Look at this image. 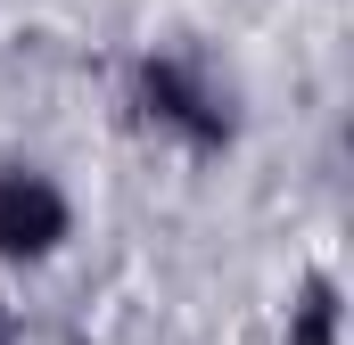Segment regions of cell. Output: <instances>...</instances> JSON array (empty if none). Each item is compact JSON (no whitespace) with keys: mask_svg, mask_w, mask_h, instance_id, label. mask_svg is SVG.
Instances as JSON below:
<instances>
[{"mask_svg":"<svg viewBox=\"0 0 354 345\" xmlns=\"http://www.w3.org/2000/svg\"><path fill=\"white\" fill-rule=\"evenodd\" d=\"M0 345H8V313H0Z\"/></svg>","mask_w":354,"mask_h":345,"instance_id":"obj_4","label":"cell"},{"mask_svg":"<svg viewBox=\"0 0 354 345\" xmlns=\"http://www.w3.org/2000/svg\"><path fill=\"white\" fill-rule=\"evenodd\" d=\"M66 239V197L41 172H0V255H50Z\"/></svg>","mask_w":354,"mask_h":345,"instance_id":"obj_2","label":"cell"},{"mask_svg":"<svg viewBox=\"0 0 354 345\" xmlns=\"http://www.w3.org/2000/svg\"><path fill=\"white\" fill-rule=\"evenodd\" d=\"M330 337H338V288H330V279H313V288H305V304H297L288 345H330Z\"/></svg>","mask_w":354,"mask_h":345,"instance_id":"obj_3","label":"cell"},{"mask_svg":"<svg viewBox=\"0 0 354 345\" xmlns=\"http://www.w3.org/2000/svg\"><path fill=\"white\" fill-rule=\"evenodd\" d=\"M140 99H149V107H157L165 124H181V132H189L198 148L231 140V107H223L214 90L198 83V75H189L181 58H149V66H140Z\"/></svg>","mask_w":354,"mask_h":345,"instance_id":"obj_1","label":"cell"}]
</instances>
